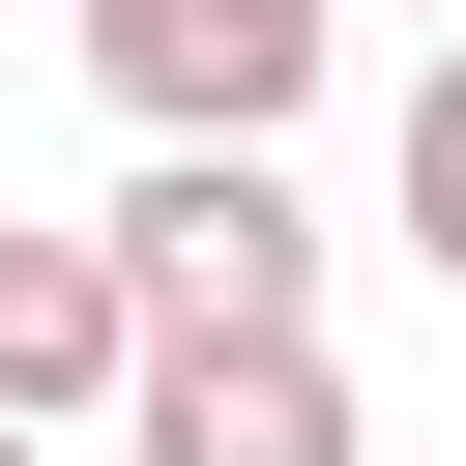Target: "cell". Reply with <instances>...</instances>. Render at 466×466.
I'll use <instances>...</instances> for the list:
<instances>
[{"label": "cell", "instance_id": "6da1fadb", "mask_svg": "<svg viewBox=\"0 0 466 466\" xmlns=\"http://www.w3.org/2000/svg\"><path fill=\"white\" fill-rule=\"evenodd\" d=\"M87 233H116L146 350H320V204H291V146H146Z\"/></svg>", "mask_w": 466, "mask_h": 466}, {"label": "cell", "instance_id": "7a4b0ae2", "mask_svg": "<svg viewBox=\"0 0 466 466\" xmlns=\"http://www.w3.org/2000/svg\"><path fill=\"white\" fill-rule=\"evenodd\" d=\"M320 58H350V0H87V87L146 146H291Z\"/></svg>", "mask_w": 466, "mask_h": 466}, {"label": "cell", "instance_id": "3957f363", "mask_svg": "<svg viewBox=\"0 0 466 466\" xmlns=\"http://www.w3.org/2000/svg\"><path fill=\"white\" fill-rule=\"evenodd\" d=\"M116 466H379V408H350V350H146Z\"/></svg>", "mask_w": 466, "mask_h": 466}, {"label": "cell", "instance_id": "277c9868", "mask_svg": "<svg viewBox=\"0 0 466 466\" xmlns=\"http://www.w3.org/2000/svg\"><path fill=\"white\" fill-rule=\"evenodd\" d=\"M58 408H146V291H116V233H0V437H58Z\"/></svg>", "mask_w": 466, "mask_h": 466}, {"label": "cell", "instance_id": "5b68a950", "mask_svg": "<svg viewBox=\"0 0 466 466\" xmlns=\"http://www.w3.org/2000/svg\"><path fill=\"white\" fill-rule=\"evenodd\" d=\"M379 204H408V262H437V291H466V29H437V58H408V146H379Z\"/></svg>", "mask_w": 466, "mask_h": 466}, {"label": "cell", "instance_id": "8992f818", "mask_svg": "<svg viewBox=\"0 0 466 466\" xmlns=\"http://www.w3.org/2000/svg\"><path fill=\"white\" fill-rule=\"evenodd\" d=\"M0 466H58V437H0Z\"/></svg>", "mask_w": 466, "mask_h": 466}, {"label": "cell", "instance_id": "52a82bcc", "mask_svg": "<svg viewBox=\"0 0 466 466\" xmlns=\"http://www.w3.org/2000/svg\"><path fill=\"white\" fill-rule=\"evenodd\" d=\"M437 29H466V0H437Z\"/></svg>", "mask_w": 466, "mask_h": 466}]
</instances>
